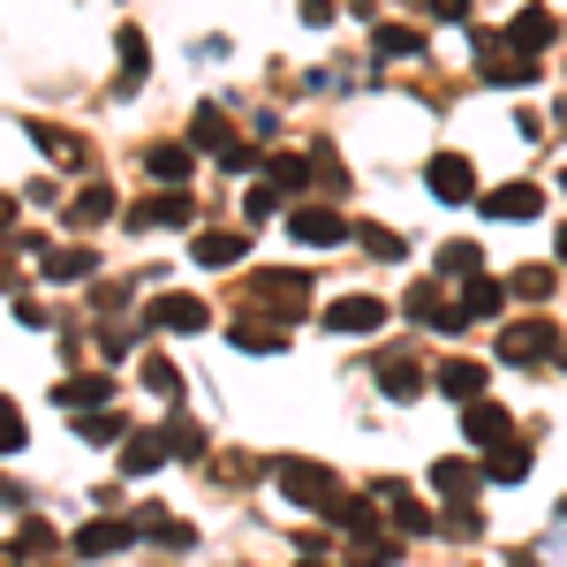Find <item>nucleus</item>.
I'll return each instance as SVG.
<instances>
[{"label": "nucleus", "mask_w": 567, "mask_h": 567, "mask_svg": "<svg viewBox=\"0 0 567 567\" xmlns=\"http://www.w3.org/2000/svg\"><path fill=\"white\" fill-rule=\"evenodd\" d=\"M432 16H439V23H462V16H470V0H432Z\"/></svg>", "instance_id": "obj_44"}, {"label": "nucleus", "mask_w": 567, "mask_h": 567, "mask_svg": "<svg viewBox=\"0 0 567 567\" xmlns=\"http://www.w3.org/2000/svg\"><path fill=\"white\" fill-rule=\"evenodd\" d=\"M409 318H416V326H432V333H462V326H470L462 303H446L432 280H416V288H409Z\"/></svg>", "instance_id": "obj_9"}, {"label": "nucleus", "mask_w": 567, "mask_h": 567, "mask_svg": "<svg viewBox=\"0 0 567 567\" xmlns=\"http://www.w3.org/2000/svg\"><path fill=\"white\" fill-rule=\"evenodd\" d=\"M8 213H16V205H8V197H0V227H8Z\"/></svg>", "instance_id": "obj_48"}, {"label": "nucleus", "mask_w": 567, "mask_h": 567, "mask_svg": "<svg viewBox=\"0 0 567 567\" xmlns=\"http://www.w3.org/2000/svg\"><path fill=\"white\" fill-rule=\"evenodd\" d=\"M39 272L45 280H91V243H61V250L39 243Z\"/></svg>", "instance_id": "obj_17"}, {"label": "nucleus", "mask_w": 567, "mask_h": 567, "mask_svg": "<svg viewBox=\"0 0 567 567\" xmlns=\"http://www.w3.org/2000/svg\"><path fill=\"white\" fill-rule=\"evenodd\" d=\"M477 477H484V470H470V462H432V492H439V499H470Z\"/></svg>", "instance_id": "obj_27"}, {"label": "nucleus", "mask_w": 567, "mask_h": 567, "mask_svg": "<svg viewBox=\"0 0 567 567\" xmlns=\"http://www.w3.org/2000/svg\"><path fill=\"white\" fill-rule=\"evenodd\" d=\"M371 499H379V507H386V515H393V523H401V529H416V537H424V529H439L432 515H424V499H416L409 484H379Z\"/></svg>", "instance_id": "obj_16"}, {"label": "nucleus", "mask_w": 567, "mask_h": 567, "mask_svg": "<svg viewBox=\"0 0 567 567\" xmlns=\"http://www.w3.org/2000/svg\"><path fill=\"white\" fill-rule=\"evenodd\" d=\"M0 288H8V243H0Z\"/></svg>", "instance_id": "obj_47"}, {"label": "nucleus", "mask_w": 567, "mask_h": 567, "mask_svg": "<svg viewBox=\"0 0 567 567\" xmlns=\"http://www.w3.org/2000/svg\"><path fill=\"white\" fill-rule=\"evenodd\" d=\"M250 296H258V303H272L280 318H296V310L310 303V272H296V265H272V272H258V280H250Z\"/></svg>", "instance_id": "obj_5"}, {"label": "nucleus", "mask_w": 567, "mask_h": 567, "mask_svg": "<svg viewBox=\"0 0 567 567\" xmlns=\"http://www.w3.org/2000/svg\"><path fill=\"white\" fill-rule=\"evenodd\" d=\"M303 567H318V560H303Z\"/></svg>", "instance_id": "obj_49"}, {"label": "nucleus", "mask_w": 567, "mask_h": 567, "mask_svg": "<svg viewBox=\"0 0 567 567\" xmlns=\"http://www.w3.org/2000/svg\"><path fill=\"white\" fill-rule=\"evenodd\" d=\"M144 386L159 393V401H175V393H182V371L167 363V355H144Z\"/></svg>", "instance_id": "obj_34"}, {"label": "nucleus", "mask_w": 567, "mask_h": 567, "mask_svg": "<svg viewBox=\"0 0 567 567\" xmlns=\"http://www.w3.org/2000/svg\"><path fill=\"white\" fill-rule=\"evenodd\" d=\"M152 470H167V439L159 432H130L122 439V477H152Z\"/></svg>", "instance_id": "obj_15"}, {"label": "nucleus", "mask_w": 567, "mask_h": 567, "mask_svg": "<svg viewBox=\"0 0 567 567\" xmlns=\"http://www.w3.org/2000/svg\"><path fill=\"white\" fill-rule=\"evenodd\" d=\"M106 213H114V189H106V182H84V189L69 197V227H76V235H84V227H99Z\"/></svg>", "instance_id": "obj_24"}, {"label": "nucleus", "mask_w": 567, "mask_h": 567, "mask_svg": "<svg viewBox=\"0 0 567 567\" xmlns=\"http://www.w3.org/2000/svg\"><path fill=\"white\" fill-rule=\"evenodd\" d=\"M76 432L91 439V446H114V439H130V424H122V416H114V409H76Z\"/></svg>", "instance_id": "obj_30"}, {"label": "nucleus", "mask_w": 567, "mask_h": 567, "mask_svg": "<svg viewBox=\"0 0 567 567\" xmlns=\"http://www.w3.org/2000/svg\"><path fill=\"white\" fill-rule=\"evenodd\" d=\"M507 288H515L523 303H545V296H553V272H545V265H523V272H515Z\"/></svg>", "instance_id": "obj_36"}, {"label": "nucleus", "mask_w": 567, "mask_h": 567, "mask_svg": "<svg viewBox=\"0 0 567 567\" xmlns=\"http://www.w3.org/2000/svg\"><path fill=\"white\" fill-rule=\"evenodd\" d=\"M371 45H379V61H409V53H424V39H416L409 23H379Z\"/></svg>", "instance_id": "obj_29"}, {"label": "nucleus", "mask_w": 567, "mask_h": 567, "mask_svg": "<svg viewBox=\"0 0 567 567\" xmlns=\"http://www.w3.org/2000/svg\"><path fill=\"white\" fill-rule=\"evenodd\" d=\"M136 537H144V515H99V523H84L69 545H76V560H114V553H130Z\"/></svg>", "instance_id": "obj_2"}, {"label": "nucleus", "mask_w": 567, "mask_h": 567, "mask_svg": "<svg viewBox=\"0 0 567 567\" xmlns=\"http://www.w3.org/2000/svg\"><path fill=\"white\" fill-rule=\"evenodd\" d=\"M310 159H318V167H310V182H326V189H333V197H341V189H349V167H341V159H333V152H310Z\"/></svg>", "instance_id": "obj_40"}, {"label": "nucleus", "mask_w": 567, "mask_h": 567, "mask_svg": "<svg viewBox=\"0 0 567 567\" xmlns=\"http://www.w3.org/2000/svg\"><path fill=\"white\" fill-rule=\"evenodd\" d=\"M0 454H23V416H16V401H0Z\"/></svg>", "instance_id": "obj_41"}, {"label": "nucleus", "mask_w": 567, "mask_h": 567, "mask_svg": "<svg viewBox=\"0 0 567 567\" xmlns=\"http://www.w3.org/2000/svg\"><path fill=\"white\" fill-rule=\"evenodd\" d=\"M424 189L446 197V205H462V197H477V167H470L462 152H439L432 167H424Z\"/></svg>", "instance_id": "obj_6"}, {"label": "nucleus", "mask_w": 567, "mask_h": 567, "mask_svg": "<svg viewBox=\"0 0 567 567\" xmlns=\"http://www.w3.org/2000/svg\"><path fill=\"white\" fill-rule=\"evenodd\" d=\"M288 235H296L303 250H333V243H349L355 227L333 213V205H296V213H288Z\"/></svg>", "instance_id": "obj_4"}, {"label": "nucleus", "mask_w": 567, "mask_h": 567, "mask_svg": "<svg viewBox=\"0 0 567 567\" xmlns=\"http://www.w3.org/2000/svg\"><path fill=\"white\" fill-rule=\"evenodd\" d=\"M303 23L318 31V23H333V0H303Z\"/></svg>", "instance_id": "obj_45"}, {"label": "nucleus", "mask_w": 567, "mask_h": 567, "mask_svg": "<svg viewBox=\"0 0 567 567\" xmlns=\"http://www.w3.org/2000/svg\"><path fill=\"white\" fill-rule=\"evenodd\" d=\"M235 349H250V355H280L288 341H280V326H258V318H243V326H235Z\"/></svg>", "instance_id": "obj_32"}, {"label": "nucleus", "mask_w": 567, "mask_h": 567, "mask_svg": "<svg viewBox=\"0 0 567 567\" xmlns=\"http://www.w3.org/2000/svg\"><path fill=\"white\" fill-rule=\"evenodd\" d=\"M182 219H197L189 189H159V197H136V205H130V227H136V235H144V227H182Z\"/></svg>", "instance_id": "obj_8"}, {"label": "nucleus", "mask_w": 567, "mask_h": 567, "mask_svg": "<svg viewBox=\"0 0 567 567\" xmlns=\"http://www.w3.org/2000/svg\"><path fill=\"white\" fill-rule=\"evenodd\" d=\"M379 386H386L393 401H416V386H424V371H416L409 355L393 349V355H379Z\"/></svg>", "instance_id": "obj_25"}, {"label": "nucleus", "mask_w": 567, "mask_h": 567, "mask_svg": "<svg viewBox=\"0 0 567 567\" xmlns=\"http://www.w3.org/2000/svg\"><path fill=\"white\" fill-rule=\"evenodd\" d=\"M106 371H91V379H61V393H53V401H69V409H99V401H106Z\"/></svg>", "instance_id": "obj_31"}, {"label": "nucleus", "mask_w": 567, "mask_h": 567, "mask_svg": "<svg viewBox=\"0 0 567 567\" xmlns=\"http://www.w3.org/2000/svg\"><path fill=\"white\" fill-rule=\"evenodd\" d=\"M439 272H462V280H470V272H484L477 243H446V250H439Z\"/></svg>", "instance_id": "obj_37"}, {"label": "nucleus", "mask_w": 567, "mask_h": 567, "mask_svg": "<svg viewBox=\"0 0 567 567\" xmlns=\"http://www.w3.org/2000/svg\"><path fill=\"white\" fill-rule=\"evenodd\" d=\"M91 303H99V310H122V303H130V280H99V288H91Z\"/></svg>", "instance_id": "obj_43"}, {"label": "nucleus", "mask_w": 567, "mask_h": 567, "mask_svg": "<svg viewBox=\"0 0 567 567\" xmlns=\"http://www.w3.org/2000/svg\"><path fill=\"white\" fill-rule=\"evenodd\" d=\"M243 219H280V189H272V182H258V189H250V197H243Z\"/></svg>", "instance_id": "obj_39"}, {"label": "nucleus", "mask_w": 567, "mask_h": 567, "mask_svg": "<svg viewBox=\"0 0 567 567\" xmlns=\"http://www.w3.org/2000/svg\"><path fill=\"white\" fill-rule=\"evenodd\" d=\"M243 250H250V235H243V227H205V235L189 243V258H197V265H235Z\"/></svg>", "instance_id": "obj_14"}, {"label": "nucleus", "mask_w": 567, "mask_h": 567, "mask_svg": "<svg viewBox=\"0 0 567 567\" xmlns=\"http://www.w3.org/2000/svg\"><path fill=\"white\" fill-rule=\"evenodd\" d=\"M537 205H545V197H537L529 182H507V189H492V197H484V219H507V227H523V219H537Z\"/></svg>", "instance_id": "obj_13"}, {"label": "nucleus", "mask_w": 567, "mask_h": 567, "mask_svg": "<svg viewBox=\"0 0 567 567\" xmlns=\"http://www.w3.org/2000/svg\"><path fill=\"white\" fill-rule=\"evenodd\" d=\"M144 537H159V545H189L197 529L182 523V515H144Z\"/></svg>", "instance_id": "obj_38"}, {"label": "nucleus", "mask_w": 567, "mask_h": 567, "mask_svg": "<svg viewBox=\"0 0 567 567\" xmlns=\"http://www.w3.org/2000/svg\"><path fill=\"white\" fill-rule=\"evenodd\" d=\"M265 182H272L280 197H296L310 182V152H265Z\"/></svg>", "instance_id": "obj_21"}, {"label": "nucleus", "mask_w": 567, "mask_h": 567, "mask_svg": "<svg viewBox=\"0 0 567 567\" xmlns=\"http://www.w3.org/2000/svg\"><path fill=\"white\" fill-rule=\"evenodd\" d=\"M499 355H507V363H567V333L545 326V318H523V326L499 333Z\"/></svg>", "instance_id": "obj_1"}, {"label": "nucleus", "mask_w": 567, "mask_h": 567, "mask_svg": "<svg viewBox=\"0 0 567 567\" xmlns=\"http://www.w3.org/2000/svg\"><path fill=\"white\" fill-rule=\"evenodd\" d=\"M144 175L182 189V182H189V152H182V144H144Z\"/></svg>", "instance_id": "obj_23"}, {"label": "nucleus", "mask_w": 567, "mask_h": 567, "mask_svg": "<svg viewBox=\"0 0 567 567\" xmlns=\"http://www.w3.org/2000/svg\"><path fill=\"white\" fill-rule=\"evenodd\" d=\"M114 39H122V84L114 91H136V76H144V69H152V45H144V31H114Z\"/></svg>", "instance_id": "obj_28"}, {"label": "nucleus", "mask_w": 567, "mask_h": 567, "mask_svg": "<svg viewBox=\"0 0 567 567\" xmlns=\"http://www.w3.org/2000/svg\"><path fill=\"white\" fill-rule=\"evenodd\" d=\"M499 310H507V280L470 272V280H462V318H499Z\"/></svg>", "instance_id": "obj_20"}, {"label": "nucleus", "mask_w": 567, "mask_h": 567, "mask_svg": "<svg viewBox=\"0 0 567 567\" xmlns=\"http://www.w3.org/2000/svg\"><path fill=\"white\" fill-rule=\"evenodd\" d=\"M23 136L39 144L53 167H69V175H84V167H91V144H84V136H69V130H53V122H23Z\"/></svg>", "instance_id": "obj_7"}, {"label": "nucleus", "mask_w": 567, "mask_h": 567, "mask_svg": "<svg viewBox=\"0 0 567 567\" xmlns=\"http://www.w3.org/2000/svg\"><path fill=\"white\" fill-rule=\"evenodd\" d=\"M45 553H53V529H45V523H23V529H16V567H23V560H45Z\"/></svg>", "instance_id": "obj_35"}, {"label": "nucleus", "mask_w": 567, "mask_h": 567, "mask_svg": "<svg viewBox=\"0 0 567 567\" xmlns=\"http://www.w3.org/2000/svg\"><path fill=\"white\" fill-rule=\"evenodd\" d=\"M144 318H152V326H167V333H205V326H213V310L197 303V296H152Z\"/></svg>", "instance_id": "obj_11"}, {"label": "nucleus", "mask_w": 567, "mask_h": 567, "mask_svg": "<svg viewBox=\"0 0 567 567\" xmlns=\"http://www.w3.org/2000/svg\"><path fill=\"white\" fill-rule=\"evenodd\" d=\"M462 432H470V446H499V439L515 432V424H507V409H499V401H462Z\"/></svg>", "instance_id": "obj_12"}, {"label": "nucleus", "mask_w": 567, "mask_h": 567, "mask_svg": "<svg viewBox=\"0 0 567 567\" xmlns=\"http://www.w3.org/2000/svg\"><path fill=\"white\" fill-rule=\"evenodd\" d=\"M553 250H560V265H567V219H560V235H553Z\"/></svg>", "instance_id": "obj_46"}, {"label": "nucleus", "mask_w": 567, "mask_h": 567, "mask_svg": "<svg viewBox=\"0 0 567 567\" xmlns=\"http://www.w3.org/2000/svg\"><path fill=\"white\" fill-rule=\"evenodd\" d=\"M272 477H280V492H288L296 507H318V515H326V507H333V492H341L326 462H280Z\"/></svg>", "instance_id": "obj_3"}, {"label": "nucleus", "mask_w": 567, "mask_h": 567, "mask_svg": "<svg viewBox=\"0 0 567 567\" xmlns=\"http://www.w3.org/2000/svg\"><path fill=\"white\" fill-rule=\"evenodd\" d=\"M167 454H182V462H205V432H197V424H189V416H175V424H167Z\"/></svg>", "instance_id": "obj_33"}, {"label": "nucleus", "mask_w": 567, "mask_h": 567, "mask_svg": "<svg viewBox=\"0 0 567 567\" xmlns=\"http://www.w3.org/2000/svg\"><path fill=\"white\" fill-rule=\"evenodd\" d=\"M523 477H529V446L507 432L499 446H492V462H484V484H523Z\"/></svg>", "instance_id": "obj_19"}, {"label": "nucleus", "mask_w": 567, "mask_h": 567, "mask_svg": "<svg viewBox=\"0 0 567 567\" xmlns=\"http://www.w3.org/2000/svg\"><path fill=\"white\" fill-rule=\"evenodd\" d=\"M189 144H197V152H227V144H235V136H227V114H219V106H197V114H189Z\"/></svg>", "instance_id": "obj_26"}, {"label": "nucleus", "mask_w": 567, "mask_h": 567, "mask_svg": "<svg viewBox=\"0 0 567 567\" xmlns=\"http://www.w3.org/2000/svg\"><path fill=\"white\" fill-rule=\"evenodd\" d=\"M553 31H560V23H553V8H523V16L507 23V39L523 45V53H545V45H553Z\"/></svg>", "instance_id": "obj_22"}, {"label": "nucleus", "mask_w": 567, "mask_h": 567, "mask_svg": "<svg viewBox=\"0 0 567 567\" xmlns=\"http://www.w3.org/2000/svg\"><path fill=\"white\" fill-rule=\"evenodd\" d=\"M386 326V303L379 296H341V303H326V333H379Z\"/></svg>", "instance_id": "obj_10"}, {"label": "nucleus", "mask_w": 567, "mask_h": 567, "mask_svg": "<svg viewBox=\"0 0 567 567\" xmlns=\"http://www.w3.org/2000/svg\"><path fill=\"white\" fill-rule=\"evenodd\" d=\"M363 250H371V258H401V250H409V243H401V235H393V227H363Z\"/></svg>", "instance_id": "obj_42"}, {"label": "nucleus", "mask_w": 567, "mask_h": 567, "mask_svg": "<svg viewBox=\"0 0 567 567\" xmlns=\"http://www.w3.org/2000/svg\"><path fill=\"white\" fill-rule=\"evenodd\" d=\"M439 393H446V401H477V393H484V363L446 355V363H439Z\"/></svg>", "instance_id": "obj_18"}]
</instances>
